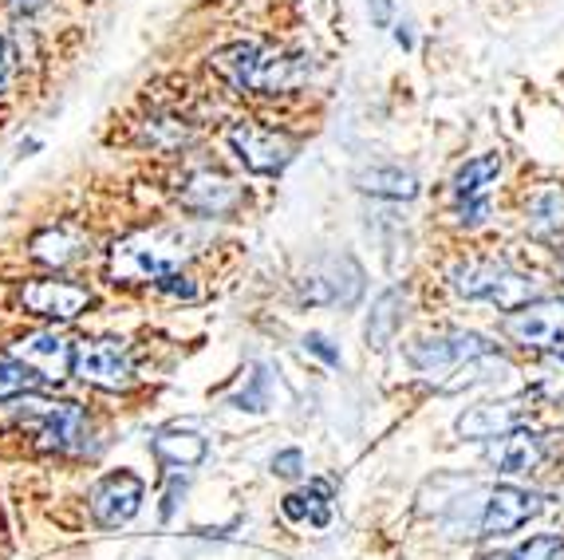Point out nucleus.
Returning a JSON list of instances; mask_svg holds the SVG:
<instances>
[{
  "label": "nucleus",
  "mask_w": 564,
  "mask_h": 560,
  "mask_svg": "<svg viewBox=\"0 0 564 560\" xmlns=\"http://www.w3.org/2000/svg\"><path fill=\"white\" fill-rule=\"evenodd\" d=\"M545 387L553 395H564V352L556 355L553 364H549V375H545Z\"/></svg>",
  "instance_id": "obj_29"
},
{
  "label": "nucleus",
  "mask_w": 564,
  "mask_h": 560,
  "mask_svg": "<svg viewBox=\"0 0 564 560\" xmlns=\"http://www.w3.org/2000/svg\"><path fill=\"white\" fill-rule=\"evenodd\" d=\"M186 261V237L178 229H142V234L122 237L111 249V277L122 284H159L170 272H182Z\"/></svg>",
  "instance_id": "obj_1"
},
{
  "label": "nucleus",
  "mask_w": 564,
  "mask_h": 560,
  "mask_svg": "<svg viewBox=\"0 0 564 560\" xmlns=\"http://www.w3.org/2000/svg\"><path fill=\"white\" fill-rule=\"evenodd\" d=\"M486 560H564V541L561 537H533V541L518 545V549H506Z\"/></svg>",
  "instance_id": "obj_23"
},
{
  "label": "nucleus",
  "mask_w": 564,
  "mask_h": 560,
  "mask_svg": "<svg viewBox=\"0 0 564 560\" xmlns=\"http://www.w3.org/2000/svg\"><path fill=\"white\" fill-rule=\"evenodd\" d=\"M494 352L486 336L478 332H443V336H426V340H414L406 359H411L414 371H423L426 379H443L446 375H458L466 364L481 359V355Z\"/></svg>",
  "instance_id": "obj_5"
},
{
  "label": "nucleus",
  "mask_w": 564,
  "mask_h": 560,
  "mask_svg": "<svg viewBox=\"0 0 564 560\" xmlns=\"http://www.w3.org/2000/svg\"><path fill=\"white\" fill-rule=\"evenodd\" d=\"M486 457L498 474H525V470H533L536 462L545 457V439L533 434V430L518 427V430H509V434L489 442Z\"/></svg>",
  "instance_id": "obj_16"
},
{
  "label": "nucleus",
  "mask_w": 564,
  "mask_h": 560,
  "mask_svg": "<svg viewBox=\"0 0 564 560\" xmlns=\"http://www.w3.org/2000/svg\"><path fill=\"white\" fill-rule=\"evenodd\" d=\"M356 186L371 197H391V202H411L419 194V177L403 166H371L356 177Z\"/></svg>",
  "instance_id": "obj_18"
},
{
  "label": "nucleus",
  "mask_w": 564,
  "mask_h": 560,
  "mask_svg": "<svg viewBox=\"0 0 564 560\" xmlns=\"http://www.w3.org/2000/svg\"><path fill=\"white\" fill-rule=\"evenodd\" d=\"M364 292V269L351 257H324L301 280V300L308 304H344L351 309Z\"/></svg>",
  "instance_id": "obj_8"
},
{
  "label": "nucleus",
  "mask_w": 564,
  "mask_h": 560,
  "mask_svg": "<svg viewBox=\"0 0 564 560\" xmlns=\"http://www.w3.org/2000/svg\"><path fill=\"white\" fill-rule=\"evenodd\" d=\"M9 355L20 367H29L32 375L47 379V384H59L72 375V359H76V344L67 336H59L56 327L52 332H32V336L17 340L9 347Z\"/></svg>",
  "instance_id": "obj_13"
},
{
  "label": "nucleus",
  "mask_w": 564,
  "mask_h": 560,
  "mask_svg": "<svg viewBox=\"0 0 564 560\" xmlns=\"http://www.w3.org/2000/svg\"><path fill=\"white\" fill-rule=\"evenodd\" d=\"M9 75H12V52H9V44H4V36H0V95L9 87Z\"/></svg>",
  "instance_id": "obj_30"
},
{
  "label": "nucleus",
  "mask_w": 564,
  "mask_h": 560,
  "mask_svg": "<svg viewBox=\"0 0 564 560\" xmlns=\"http://www.w3.org/2000/svg\"><path fill=\"white\" fill-rule=\"evenodd\" d=\"M32 252H36V261L64 269V265H72L79 257V241L67 229H44V234L32 237Z\"/></svg>",
  "instance_id": "obj_22"
},
{
  "label": "nucleus",
  "mask_w": 564,
  "mask_h": 560,
  "mask_svg": "<svg viewBox=\"0 0 564 560\" xmlns=\"http://www.w3.org/2000/svg\"><path fill=\"white\" fill-rule=\"evenodd\" d=\"M529 419V402L525 399H501V402H478L466 414H458L454 430L462 439H501L509 430H518Z\"/></svg>",
  "instance_id": "obj_14"
},
{
  "label": "nucleus",
  "mask_w": 564,
  "mask_h": 560,
  "mask_svg": "<svg viewBox=\"0 0 564 560\" xmlns=\"http://www.w3.org/2000/svg\"><path fill=\"white\" fill-rule=\"evenodd\" d=\"M403 309H406V292L403 289H387L383 297L371 304V316H367V344L387 347L395 340V332L403 327Z\"/></svg>",
  "instance_id": "obj_19"
},
{
  "label": "nucleus",
  "mask_w": 564,
  "mask_h": 560,
  "mask_svg": "<svg viewBox=\"0 0 564 560\" xmlns=\"http://www.w3.org/2000/svg\"><path fill=\"white\" fill-rule=\"evenodd\" d=\"M304 347H308L312 355H321V359H324L328 367H336V364H339V352L328 344V336H321V332H308V336H304Z\"/></svg>",
  "instance_id": "obj_27"
},
{
  "label": "nucleus",
  "mask_w": 564,
  "mask_h": 560,
  "mask_svg": "<svg viewBox=\"0 0 564 560\" xmlns=\"http://www.w3.org/2000/svg\"><path fill=\"white\" fill-rule=\"evenodd\" d=\"M273 474L301 477L304 474V454H301V450H281V454L273 457Z\"/></svg>",
  "instance_id": "obj_26"
},
{
  "label": "nucleus",
  "mask_w": 564,
  "mask_h": 560,
  "mask_svg": "<svg viewBox=\"0 0 564 560\" xmlns=\"http://www.w3.org/2000/svg\"><path fill=\"white\" fill-rule=\"evenodd\" d=\"M44 4H47V0H9V9L20 12V17H29V12L44 9Z\"/></svg>",
  "instance_id": "obj_31"
},
{
  "label": "nucleus",
  "mask_w": 564,
  "mask_h": 560,
  "mask_svg": "<svg viewBox=\"0 0 564 560\" xmlns=\"http://www.w3.org/2000/svg\"><path fill=\"white\" fill-rule=\"evenodd\" d=\"M20 309L32 312V316L72 324V320L91 309V292H87L84 284H72V280H56V277L29 280V284L20 289Z\"/></svg>",
  "instance_id": "obj_10"
},
{
  "label": "nucleus",
  "mask_w": 564,
  "mask_h": 560,
  "mask_svg": "<svg viewBox=\"0 0 564 560\" xmlns=\"http://www.w3.org/2000/svg\"><path fill=\"white\" fill-rule=\"evenodd\" d=\"M214 67L226 75L234 87H241V91H276V87L289 84L292 60H284L273 47L249 40V44L221 47L214 56Z\"/></svg>",
  "instance_id": "obj_3"
},
{
  "label": "nucleus",
  "mask_w": 564,
  "mask_h": 560,
  "mask_svg": "<svg viewBox=\"0 0 564 560\" xmlns=\"http://www.w3.org/2000/svg\"><path fill=\"white\" fill-rule=\"evenodd\" d=\"M501 332L533 352H564V300H529L501 320Z\"/></svg>",
  "instance_id": "obj_7"
},
{
  "label": "nucleus",
  "mask_w": 564,
  "mask_h": 560,
  "mask_svg": "<svg viewBox=\"0 0 564 560\" xmlns=\"http://www.w3.org/2000/svg\"><path fill=\"white\" fill-rule=\"evenodd\" d=\"M451 280L466 300H486V304H498L509 312L529 304V292H533V280L501 261H466L451 272Z\"/></svg>",
  "instance_id": "obj_4"
},
{
  "label": "nucleus",
  "mask_w": 564,
  "mask_h": 560,
  "mask_svg": "<svg viewBox=\"0 0 564 560\" xmlns=\"http://www.w3.org/2000/svg\"><path fill=\"white\" fill-rule=\"evenodd\" d=\"M454 509H458L454 529H466V537H494V532L521 529L529 517H536L541 497L518 486H489V489H478V502L458 497Z\"/></svg>",
  "instance_id": "obj_2"
},
{
  "label": "nucleus",
  "mask_w": 564,
  "mask_h": 560,
  "mask_svg": "<svg viewBox=\"0 0 564 560\" xmlns=\"http://www.w3.org/2000/svg\"><path fill=\"white\" fill-rule=\"evenodd\" d=\"M84 407L79 402H47L36 419V439L44 450H76L84 439Z\"/></svg>",
  "instance_id": "obj_17"
},
{
  "label": "nucleus",
  "mask_w": 564,
  "mask_h": 560,
  "mask_svg": "<svg viewBox=\"0 0 564 560\" xmlns=\"http://www.w3.org/2000/svg\"><path fill=\"white\" fill-rule=\"evenodd\" d=\"M24 391H36V375L29 367L0 359V399H12V395H24Z\"/></svg>",
  "instance_id": "obj_25"
},
{
  "label": "nucleus",
  "mask_w": 564,
  "mask_h": 560,
  "mask_svg": "<svg viewBox=\"0 0 564 560\" xmlns=\"http://www.w3.org/2000/svg\"><path fill=\"white\" fill-rule=\"evenodd\" d=\"M159 289L170 292V297H186V300L198 297V289H194V284H189V277H182V272H170V277H162Z\"/></svg>",
  "instance_id": "obj_28"
},
{
  "label": "nucleus",
  "mask_w": 564,
  "mask_h": 560,
  "mask_svg": "<svg viewBox=\"0 0 564 560\" xmlns=\"http://www.w3.org/2000/svg\"><path fill=\"white\" fill-rule=\"evenodd\" d=\"M529 214H533V234L549 237V225H553V229H561L564 225V197L561 194H541L533 206H529Z\"/></svg>",
  "instance_id": "obj_24"
},
{
  "label": "nucleus",
  "mask_w": 564,
  "mask_h": 560,
  "mask_svg": "<svg viewBox=\"0 0 564 560\" xmlns=\"http://www.w3.org/2000/svg\"><path fill=\"white\" fill-rule=\"evenodd\" d=\"M501 177V159L498 154H481V159H470L466 166L454 174V206H458V222L462 225H481L489 214V194L498 186Z\"/></svg>",
  "instance_id": "obj_12"
},
{
  "label": "nucleus",
  "mask_w": 564,
  "mask_h": 560,
  "mask_svg": "<svg viewBox=\"0 0 564 560\" xmlns=\"http://www.w3.org/2000/svg\"><path fill=\"white\" fill-rule=\"evenodd\" d=\"M142 497H147V486H142V477L131 474V470H115V474L99 477L91 489L95 525H104V529L127 525L142 509Z\"/></svg>",
  "instance_id": "obj_11"
},
{
  "label": "nucleus",
  "mask_w": 564,
  "mask_h": 560,
  "mask_svg": "<svg viewBox=\"0 0 564 560\" xmlns=\"http://www.w3.org/2000/svg\"><path fill=\"white\" fill-rule=\"evenodd\" d=\"M154 454L174 470H189L198 466L202 457L209 454V442L194 430H162L159 439H154Z\"/></svg>",
  "instance_id": "obj_20"
},
{
  "label": "nucleus",
  "mask_w": 564,
  "mask_h": 560,
  "mask_svg": "<svg viewBox=\"0 0 564 560\" xmlns=\"http://www.w3.org/2000/svg\"><path fill=\"white\" fill-rule=\"evenodd\" d=\"M229 147L241 159V166L253 174H281L296 159V139H289L284 131H269V127H249V122L229 131Z\"/></svg>",
  "instance_id": "obj_9"
},
{
  "label": "nucleus",
  "mask_w": 564,
  "mask_h": 560,
  "mask_svg": "<svg viewBox=\"0 0 564 560\" xmlns=\"http://www.w3.org/2000/svg\"><path fill=\"white\" fill-rule=\"evenodd\" d=\"M72 375H79L84 384L99 387V391H122L134 384V359L131 347L122 340H79L76 359H72Z\"/></svg>",
  "instance_id": "obj_6"
},
{
  "label": "nucleus",
  "mask_w": 564,
  "mask_h": 560,
  "mask_svg": "<svg viewBox=\"0 0 564 560\" xmlns=\"http://www.w3.org/2000/svg\"><path fill=\"white\" fill-rule=\"evenodd\" d=\"M182 206H186L189 214H202V217L234 214V209L241 206V186L226 174L198 170V174H189V182L182 186Z\"/></svg>",
  "instance_id": "obj_15"
},
{
  "label": "nucleus",
  "mask_w": 564,
  "mask_h": 560,
  "mask_svg": "<svg viewBox=\"0 0 564 560\" xmlns=\"http://www.w3.org/2000/svg\"><path fill=\"white\" fill-rule=\"evenodd\" d=\"M332 505V486L328 482H312L308 489H301V494H289L281 505V514L289 517V521H312L316 529H324L328 525V509Z\"/></svg>",
  "instance_id": "obj_21"
}]
</instances>
